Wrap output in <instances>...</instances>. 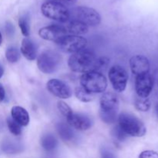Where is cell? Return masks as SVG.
I'll list each match as a JSON object with an SVG mask.
<instances>
[{"instance_id":"cell-1","label":"cell","mask_w":158,"mask_h":158,"mask_svg":"<svg viewBox=\"0 0 158 158\" xmlns=\"http://www.w3.org/2000/svg\"><path fill=\"white\" fill-rule=\"evenodd\" d=\"M97 59L94 52L84 49L70 56L68 60V66L73 72L85 73L94 71Z\"/></svg>"},{"instance_id":"cell-2","label":"cell","mask_w":158,"mask_h":158,"mask_svg":"<svg viewBox=\"0 0 158 158\" xmlns=\"http://www.w3.org/2000/svg\"><path fill=\"white\" fill-rule=\"evenodd\" d=\"M119 127L126 135L141 137L146 134L147 128L144 123L134 114L123 112L118 117Z\"/></svg>"},{"instance_id":"cell-3","label":"cell","mask_w":158,"mask_h":158,"mask_svg":"<svg viewBox=\"0 0 158 158\" xmlns=\"http://www.w3.org/2000/svg\"><path fill=\"white\" fill-rule=\"evenodd\" d=\"M80 84L82 87L90 94H101L107 87V80L101 73L90 71L82 75Z\"/></svg>"},{"instance_id":"cell-4","label":"cell","mask_w":158,"mask_h":158,"mask_svg":"<svg viewBox=\"0 0 158 158\" xmlns=\"http://www.w3.org/2000/svg\"><path fill=\"white\" fill-rule=\"evenodd\" d=\"M77 20L87 26H98L101 16L96 9L88 6H78L69 11V19Z\"/></svg>"},{"instance_id":"cell-5","label":"cell","mask_w":158,"mask_h":158,"mask_svg":"<svg viewBox=\"0 0 158 158\" xmlns=\"http://www.w3.org/2000/svg\"><path fill=\"white\" fill-rule=\"evenodd\" d=\"M41 12L46 18L55 21L65 23L69 20V9L64 5L56 2H45L41 6Z\"/></svg>"},{"instance_id":"cell-6","label":"cell","mask_w":158,"mask_h":158,"mask_svg":"<svg viewBox=\"0 0 158 158\" xmlns=\"http://www.w3.org/2000/svg\"><path fill=\"white\" fill-rule=\"evenodd\" d=\"M61 63V56L56 51L48 49L39 56L37 66L42 73L52 74L57 70Z\"/></svg>"},{"instance_id":"cell-7","label":"cell","mask_w":158,"mask_h":158,"mask_svg":"<svg viewBox=\"0 0 158 158\" xmlns=\"http://www.w3.org/2000/svg\"><path fill=\"white\" fill-rule=\"evenodd\" d=\"M108 77L114 90L118 93H122L125 90L129 76L123 66L120 65L113 66L110 69Z\"/></svg>"},{"instance_id":"cell-8","label":"cell","mask_w":158,"mask_h":158,"mask_svg":"<svg viewBox=\"0 0 158 158\" xmlns=\"http://www.w3.org/2000/svg\"><path fill=\"white\" fill-rule=\"evenodd\" d=\"M39 35L43 40L54 42L58 44L65 37L67 36L68 33L65 29V26L51 25L41 28L39 30Z\"/></svg>"},{"instance_id":"cell-9","label":"cell","mask_w":158,"mask_h":158,"mask_svg":"<svg viewBox=\"0 0 158 158\" xmlns=\"http://www.w3.org/2000/svg\"><path fill=\"white\" fill-rule=\"evenodd\" d=\"M87 44V40L84 37L80 35H68L65 37L58 45L64 52H75L81 51L85 49Z\"/></svg>"},{"instance_id":"cell-10","label":"cell","mask_w":158,"mask_h":158,"mask_svg":"<svg viewBox=\"0 0 158 158\" xmlns=\"http://www.w3.org/2000/svg\"><path fill=\"white\" fill-rule=\"evenodd\" d=\"M48 91L55 97L60 99H69L73 94V91L69 85L58 79H52L46 83Z\"/></svg>"},{"instance_id":"cell-11","label":"cell","mask_w":158,"mask_h":158,"mask_svg":"<svg viewBox=\"0 0 158 158\" xmlns=\"http://www.w3.org/2000/svg\"><path fill=\"white\" fill-rule=\"evenodd\" d=\"M154 87V78L148 73L136 77L135 90L138 97L148 98Z\"/></svg>"},{"instance_id":"cell-12","label":"cell","mask_w":158,"mask_h":158,"mask_svg":"<svg viewBox=\"0 0 158 158\" xmlns=\"http://www.w3.org/2000/svg\"><path fill=\"white\" fill-rule=\"evenodd\" d=\"M66 120L71 127L82 131L89 130L93 124L92 120L88 116L78 113H73L66 117Z\"/></svg>"},{"instance_id":"cell-13","label":"cell","mask_w":158,"mask_h":158,"mask_svg":"<svg viewBox=\"0 0 158 158\" xmlns=\"http://www.w3.org/2000/svg\"><path fill=\"white\" fill-rule=\"evenodd\" d=\"M130 67L131 72L137 76L148 73L151 68L150 61L143 55L134 56L130 60Z\"/></svg>"},{"instance_id":"cell-14","label":"cell","mask_w":158,"mask_h":158,"mask_svg":"<svg viewBox=\"0 0 158 158\" xmlns=\"http://www.w3.org/2000/svg\"><path fill=\"white\" fill-rule=\"evenodd\" d=\"M100 110H118V99L114 93H104L100 98Z\"/></svg>"},{"instance_id":"cell-15","label":"cell","mask_w":158,"mask_h":158,"mask_svg":"<svg viewBox=\"0 0 158 158\" xmlns=\"http://www.w3.org/2000/svg\"><path fill=\"white\" fill-rule=\"evenodd\" d=\"M21 53L23 54V56L26 60L32 61V60H35L37 56V47L34 42L30 39L26 38L22 40L21 48Z\"/></svg>"},{"instance_id":"cell-16","label":"cell","mask_w":158,"mask_h":158,"mask_svg":"<svg viewBox=\"0 0 158 158\" xmlns=\"http://www.w3.org/2000/svg\"><path fill=\"white\" fill-rule=\"evenodd\" d=\"M12 118L20 126L26 127L29 123V115L25 108L19 106H12L11 110Z\"/></svg>"},{"instance_id":"cell-17","label":"cell","mask_w":158,"mask_h":158,"mask_svg":"<svg viewBox=\"0 0 158 158\" xmlns=\"http://www.w3.org/2000/svg\"><path fill=\"white\" fill-rule=\"evenodd\" d=\"M67 33L73 35H80L86 34L88 32V26L77 20L71 19L65 27Z\"/></svg>"},{"instance_id":"cell-18","label":"cell","mask_w":158,"mask_h":158,"mask_svg":"<svg viewBox=\"0 0 158 158\" xmlns=\"http://www.w3.org/2000/svg\"><path fill=\"white\" fill-rule=\"evenodd\" d=\"M56 129L60 137L64 141H70V140L73 139V131L72 127L68 123L60 122V123L57 124Z\"/></svg>"},{"instance_id":"cell-19","label":"cell","mask_w":158,"mask_h":158,"mask_svg":"<svg viewBox=\"0 0 158 158\" xmlns=\"http://www.w3.org/2000/svg\"><path fill=\"white\" fill-rule=\"evenodd\" d=\"M58 142L54 135L51 134H46L41 138V145L46 151H52L57 147Z\"/></svg>"},{"instance_id":"cell-20","label":"cell","mask_w":158,"mask_h":158,"mask_svg":"<svg viewBox=\"0 0 158 158\" xmlns=\"http://www.w3.org/2000/svg\"><path fill=\"white\" fill-rule=\"evenodd\" d=\"M75 95L79 100L83 103H88L92 101L94 99V94L87 92L82 86H78L75 89Z\"/></svg>"},{"instance_id":"cell-21","label":"cell","mask_w":158,"mask_h":158,"mask_svg":"<svg viewBox=\"0 0 158 158\" xmlns=\"http://www.w3.org/2000/svg\"><path fill=\"white\" fill-rule=\"evenodd\" d=\"M117 112L118 110H111V111H103L100 110V117L102 121L107 124L115 123L117 117Z\"/></svg>"},{"instance_id":"cell-22","label":"cell","mask_w":158,"mask_h":158,"mask_svg":"<svg viewBox=\"0 0 158 158\" xmlns=\"http://www.w3.org/2000/svg\"><path fill=\"white\" fill-rule=\"evenodd\" d=\"M134 106L136 109L141 112H147L151 108V101L148 98H141L138 97L135 100L134 102Z\"/></svg>"},{"instance_id":"cell-23","label":"cell","mask_w":158,"mask_h":158,"mask_svg":"<svg viewBox=\"0 0 158 158\" xmlns=\"http://www.w3.org/2000/svg\"><path fill=\"white\" fill-rule=\"evenodd\" d=\"M6 60L11 63H15L19 60L20 53L17 48L14 46L9 47L6 51Z\"/></svg>"},{"instance_id":"cell-24","label":"cell","mask_w":158,"mask_h":158,"mask_svg":"<svg viewBox=\"0 0 158 158\" xmlns=\"http://www.w3.org/2000/svg\"><path fill=\"white\" fill-rule=\"evenodd\" d=\"M19 26L20 28L22 34L25 37H28L30 34V26H29V17L26 15L20 17L19 19Z\"/></svg>"},{"instance_id":"cell-25","label":"cell","mask_w":158,"mask_h":158,"mask_svg":"<svg viewBox=\"0 0 158 158\" xmlns=\"http://www.w3.org/2000/svg\"><path fill=\"white\" fill-rule=\"evenodd\" d=\"M7 126L9 131L14 136H19L22 134L21 126L15 121L12 117L7 119Z\"/></svg>"},{"instance_id":"cell-26","label":"cell","mask_w":158,"mask_h":158,"mask_svg":"<svg viewBox=\"0 0 158 158\" xmlns=\"http://www.w3.org/2000/svg\"><path fill=\"white\" fill-rule=\"evenodd\" d=\"M57 108L60 110V112L66 117H69V115H71L73 113L70 106L63 100H59L58 103H57Z\"/></svg>"},{"instance_id":"cell-27","label":"cell","mask_w":158,"mask_h":158,"mask_svg":"<svg viewBox=\"0 0 158 158\" xmlns=\"http://www.w3.org/2000/svg\"><path fill=\"white\" fill-rule=\"evenodd\" d=\"M109 59L106 58V57H100V58H97L95 63V66H94V71L100 73V71L107 67L108 64H109Z\"/></svg>"},{"instance_id":"cell-28","label":"cell","mask_w":158,"mask_h":158,"mask_svg":"<svg viewBox=\"0 0 158 158\" xmlns=\"http://www.w3.org/2000/svg\"><path fill=\"white\" fill-rule=\"evenodd\" d=\"M113 135H114L117 140H120V141H123V140L126 138L127 136L125 134V133L123 132L120 127H119V126L116 127L114 128V131H113Z\"/></svg>"},{"instance_id":"cell-29","label":"cell","mask_w":158,"mask_h":158,"mask_svg":"<svg viewBox=\"0 0 158 158\" xmlns=\"http://www.w3.org/2000/svg\"><path fill=\"white\" fill-rule=\"evenodd\" d=\"M2 150L3 151L8 153V154H15V153L18 152V146L12 143H6L2 147Z\"/></svg>"},{"instance_id":"cell-30","label":"cell","mask_w":158,"mask_h":158,"mask_svg":"<svg viewBox=\"0 0 158 158\" xmlns=\"http://www.w3.org/2000/svg\"><path fill=\"white\" fill-rule=\"evenodd\" d=\"M139 158H158V153L154 151H144L140 153Z\"/></svg>"},{"instance_id":"cell-31","label":"cell","mask_w":158,"mask_h":158,"mask_svg":"<svg viewBox=\"0 0 158 158\" xmlns=\"http://www.w3.org/2000/svg\"><path fill=\"white\" fill-rule=\"evenodd\" d=\"M101 157L102 158H116L115 155L111 152L110 151L107 149H103L101 150Z\"/></svg>"},{"instance_id":"cell-32","label":"cell","mask_w":158,"mask_h":158,"mask_svg":"<svg viewBox=\"0 0 158 158\" xmlns=\"http://www.w3.org/2000/svg\"><path fill=\"white\" fill-rule=\"evenodd\" d=\"M6 33H7L8 35L9 36H12L14 34V32H15V28H14L13 25L11 23H7L6 25Z\"/></svg>"},{"instance_id":"cell-33","label":"cell","mask_w":158,"mask_h":158,"mask_svg":"<svg viewBox=\"0 0 158 158\" xmlns=\"http://www.w3.org/2000/svg\"><path fill=\"white\" fill-rule=\"evenodd\" d=\"M54 2H56L61 3L63 5H73L77 2V0H52Z\"/></svg>"},{"instance_id":"cell-34","label":"cell","mask_w":158,"mask_h":158,"mask_svg":"<svg viewBox=\"0 0 158 158\" xmlns=\"http://www.w3.org/2000/svg\"><path fill=\"white\" fill-rule=\"evenodd\" d=\"M5 97H6V91H5V89L2 85L0 83V103L4 100Z\"/></svg>"},{"instance_id":"cell-35","label":"cell","mask_w":158,"mask_h":158,"mask_svg":"<svg viewBox=\"0 0 158 158\" xmlns=\"http://www.w3.org/2000/svg\"><path fill=\"white\" fill-rule=\"evenodd\" d=\"M4 74V69H3V66H2V64L0 63V78H2Z\"/></svg>"},{"instance_id":"cell-36","label":"cell","mask_w":158,"mask_h":158,"mask_svg":"<svg viewBox=\"0 0 158 158\" xmlns=\"http://www.w3.org/2000/svg\"><path fill=\"white\" fill-rule=\"evenodd\" d=\"M2 35L1 32H0V46L2 45Z\"/></svg>"},{"instance_id":"cell-37","label":"cell","mask_w":158,"mask_h":158,"mask_svg":"<svg viewBox=\"0 0 158 158\" xmlns=\"http://www.w3.org/2000/svg\"><path fill=\"white\" fill-rule=\"evenodd\" d=\"M156 112H157V114L158 115V103L157 104V106H156Z\"/></svg>"}]
</instances>
